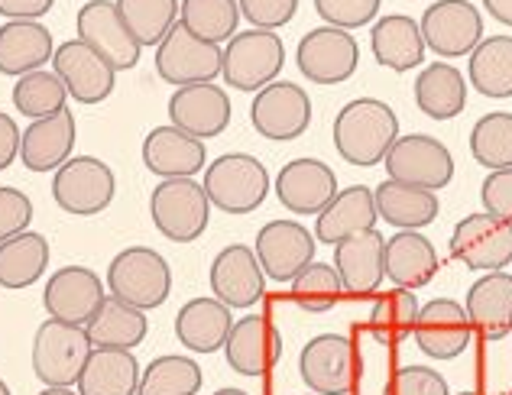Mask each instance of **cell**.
Here are the masks:
<instances>
[{"label": "cell", "instance_id": "obj_4", "mask_svg": "<svg viewBox=\"0 0 512 395\" xmlns=\"http://www.w3.org/2000/svg\"><path fill=\"white\" fill-rule=\"evenodd\" d=\"M156 230L172 243H192L208 230L211 198L195 179H163L150 195Z\"/></svg>", "mask_w": 512, "mask_h": 395}, {"label": "cell", "instance_id": "obj_6", "mask_svg": "<svg viewBox=\"0 0 512 395\" xmlns=\"http://www.w3.org/2000/svg\"><path fill=\"white\" fill-rule=\"evenodd\" d=\"M286 65V46L273 30H247L237 33L224 46L221 75L234 91H263L273 85Z\"/></svg>", "mask_w": 512, "mask_h": 395}, {"label": "cell", "instance_id": "obj_14", "mask_svg": "<svg viewBox=\"0 0 512 395\" xmlns=\"http://www.w3.org/2000/svg\"><path fill=\"white\" fill-rule=\"evenodd\" d=\"M425 46L444 59L470 56L483 43V17L470 0H438L422 13Z\"/></svg>", "mask_w": 512, "mask_h": 395}, {"label": "cell", "instance_id": "obj_12", "mask_svg": "<svg viewBox=\"0 0 512 395\" xmlns=\"http://www.w3.org/2000/svg\"><path fill=\"white\" fill-rule=\"evenodd\" d=\"M451 253L474 272H500L512 263V224L487 211L467 214L451 234Z\"/></svg>", "mask_w": 512, "mask_h": 395}, {"label": "cell", "instance_id": "obj_10", "mask_svg": "<svg viewBox=\"0 0 512 395\" xmlns=\"http://www.w3.org/2000/svg\"><path fill=\"white\" fill-rule=\"evenodd\" d=\"M389 179L406 182L425 192H438L454 179V156L441 140L428 133H409L399 136L386 156Z\"/></svg>", "mask_w": 512, "mask_h": 395}, {"label": "cell", "instance_id": "obj_20", "mask_svg": "<svg viewBox=\"0 0 512 395\" xmlns=\"http://www.w3.org/2000/svg\"><path fill=\"white\" fill-rule=\"evenodd\" d=\"M266 272L260 266L256 250L244 243H231L224 247L211 263V292L221 298L227 308H250L263 298Z\"/></svg>", "mask_w": 512, "mask_h": 395}, {"label": "cell", "instance_id": "obj_44", "mask_svg": "<svg viewBox=\"0 0 512 395\" xmlns=\"http://www.w3.org/2000/svg\"><path fill=\"white\" fill-rule=\"evenodd\" d=\"M470 153L483 169H512V114L496 111L480 117L470 130Z\"/></svg>", "mask_w": 512, "mask_h": 395}, {"label": "cell", "instance_id": "obj_25", "mask_svg": "<svg viewBox=\"0 0 512 395\" xmlns=\"http://www.w3.org/2000/svg\"><path fill=\"white\" fill-rule=\"evenodd\" d=\"M205 159V140L172 124L150 130L143 140V166L159 179H192L195 172L205 169Z\"/></svg>", "mask_w": 512, "mask_h": 395}, {"label": "cell", "instance_id": "obj_1", "mask_svg": "<svg viewBox=\"0 0 512 395\" xmlns=\"http://www.w3.org/2000/svg\"><path fill=\"white\" fill-rule=\"evenodd\" d=\"M399 140V117L386 101L357 98L341 107L334 117V146L344 162L360 169H370L389 156V149Z\"/></svg>", "mask_w": 512, "mask_h": 395}, {"label": "cell", "instance_id": "obj_53", "mask_svg": "<svg viewBox=\"0 0 512 395\" xmlns=\"http://www.w3.org/2000/svg\"><path fill=\"white\" fill-rule=\"evenodd\" d=\"M483 7H487L493 20L512 26V0H483Z\"/></svg>", "mask_w": 512, "mask_h": 395}, {"label": "cell", "instance_id": "obj_42", "mask_svg": "<svg viewBox=\"0 0 512 395\" xmlns=\"http://www.w3.org/2000/svg\"><path fill=\"white\" fill-rule=\"evenodd\" d=\"M179 23L208 43H231L240 23L237 0H182Z\"/></svg>", "mask_w": 512, "mask_h": 395}, {"label": "cell", "instance_id": "obj_41", "mask_svg": "<svg viewBox=\"0 0 512 395\" xmlns=\"http://www.w3.org/2000/svg\"><path fill=\"white\" fill-rule=\"evenodd\" d=\"M201 383H205V376L192 357L166 353L143 370L137 395H198Z\"/></svg>", "mask_w": 512, "mask_h": 395}, {"label": "cell", "instance_id": "obj_13", "mask_svg": "<svg viewBox=\"0 0 512 395\" xmlns=\"http://www.w3.org/2000/svg\"><path fill=\"white\" fill-rule=\"evenodd\" d=\"M295 62H299V72L315 85H341L357 72L360 46L347 30L318 26V30H308L302 36Z\"/></svg>", "mask_w": 512, "mask_h": 395}, {"label": "cell", "instance_id": "obj_33", "mask_svg": "<svg viewBox=\"0 0 512 395\" xmlns=\"http://www.w3.org/2000/svg\"><path fill=\"white\" fill-rule=\"evenodd\" d=\"M140 363L130 350L94 347L78 379L82 395H137L140 392Z\"/></svg>", "mask_w": 512, "mask_h": 395}, {"label": "cell", "instance_id": "obj_47", "mask_svg": "<svg viewBox=\"0 0 512 395\" xmlns=\"http://www.w3.org/2000/svg\"><path fill=\"white\" fill-rule=\"evenodd\" d=\"M386 395H451L448 379L431 366H402L393 373Z\"/></svg>", "mask_w": 512, "mask_h": 395}, {"label": "cell", "instance_id": "obj_27", "mask_svg": "<svg viewBox=\"0 0 512 395\" xmlns=\"http://www.w3.org/2000/svg\"><path fill=\"white\" fill-rule=\"evenodd\" d=\"M72 146H75V117L65 107V111L52 117L33 120L23 130L20 162L30 172H56L72 159Z\"/></svg>", "mask_w": 512, "mask_h": 395}, {"label": "cell", "instance_id": "obj_18", "mask_svg": "<svg viewBox=\"0 0 512 395\" xmlns=\"http://www.w3.org/2000/svg\"><path fill=\"white\" fill-rule=\"evenodd\" d=\"M315 250L318 237L295 221H269L256 234V256L273 282H292L308 263H315Z\"/></svg>", "mask_w": 512, "mask_h": 395}, {"label": "cell", "instance_id": "obj_58", "mask_svg": "<svg viewBox=\"0 0 512 395\" xmlns=\"http://www.w3.org/2000/svg\"><path fill=\"white\" fill-rule=\"evenodd\" d=\"M315 395H318V392H315Z\"/></svg>", "mask_w": 512, "mask_h": 395}, {"label": "cell", "instance_id": "obj_8", "mask_svg": "<svg viewBox=\"0 0 512 395\" xmlns=\"http://www.w3.org/2000/svg\"><path fill=\"white\" fill-rule=\"evenodd\" d=\"M299 373L318 395H350L360 379V357L350 337L318 334L299 353Z\"/></svg>", "mask_w": 512, "mask_h": 395}, {"label": "cell", "instance_id": "obj_51", "mask_svg": "<svg viewBox=\"0 0 512 395\" xmlns=\"http://www.w3.org/2000/svg\"><path fill=\"white\" fill-rule=\"evenodd\" d=\"M20 146H23V133L17 127V120L0 111V172L13 166V159L20 156Z\"/></svg>", "mask_w": 512, "mask_h": 395}, {"label": "cell", "instance_id": "obj_46", "mask_svg": "<svg viewBox=\"0 0 512 395\" xmlns=\"http://www.w3.org/2000/svg\"><path fill=\"white\" fill-rule=\"evenodd\" d=\"M318 17L325 26H338V30H360L380 17V0H315Z\"/></svg>", "mask_w": 512, "mask_h": 395}, {"label": "cell", "instance_id": "obj_39", "mask_svg": "<svg viewBox=\"0 0 512 395\" xmlns=\"http://www.w3.org/2000/svg\"><path fill=\"white\" fill-rule=\"evenodd\" d=\"M114 4L140 46L163 43L182 13L179 0H114Z\"/></svg>", "mask_w": 512, "mask_h": 395}, {"label": "cell", "instance_id": "obj_9", "mask_svg": "<svg viewBox=\"0 0 512 395\" xmlns=\"http://www.w3.org/2000/svg\"><path fill=\"white\" fill-rule=\"evenodd\" d=\"M114 192L117 179L111 166L94 156H72L52 175V198L65 214L75 217L101 214L114 201Z\"/></svg>", "mask_w": 512, "mask_h": 395}, {"label": "cell", "instance_id": "obj_7", "mask_svg": "<svg viewBox=\"0 0 512 395\" xmlns=\"http://www.w3.org/2000/svg\"><path fill=\"white\" fill-rule=\"evenodd\" d=\"M224 49L218 43L195 36L188 26L175 23L169 36L156 46V72L163 81L175 88L188 85H208L221 75Z\"/></svg>", "mask_w": 512, "mask_h": 395}, {"label": "cell", "instance_id": "obj_31", "mask_svg": "<svg viewBox=\"0 0 512 395\" xmlns=\"http://www.w3.org/2000/svg\"><path fill=\"white\" fill-rule=\"evenodd\" d=\"M467 315L470 324L487 337L503 340L512 331V276L509 272H487L467 292Z\"/></svg>", "mask_w": 512, "mask_h": 395}, {"label": "cell", "instance_id": "obj_55", "mask_svg": "<svg viewBox=\"0 0 512 395\" xmlns=\"http://www.w3.org/2000/svg\"><path fill=\"white\" fill-rule=\"evenodd\" d=\"M214 395H250V392H244V389H234V386H227V389H218Z\"/></svg>", "mask_w": 512, "mask_h": 395}, {"label": "cell", "instance_id": "obj_30", "mask_svg": "<svg viewBox=\"0 0 512 395\" xmlns=\"http://www.w3.org/2000/svg\"><path fill=\"white\" fill-rule=\"evenodd\" d=\"M438 250L419 230H399L386 240V279L396 289H422L438 272Z\"/></svg>", "mask_w": 512, "mask_h": 395}, {"label": "cell", "instance_id": "obj_37", "mask_svg": "<svg viewBox=\"0 0 512 395\" xmlns=\"http://www.w3.org/2000/svg\"><path fill=\"white\" fill-rule=\"evenodd\" d=\"M49 243L36 230H23L13 240L0 243V285L4 289H30L46 276Z\"/></svg>", "mask_w": 512, "mask_h": 395}, {"label": "cell", "instance_id": "obj_32", "mask_svg": "<svg viewBox=\"0 0 512 395\" xmlns=\"http://www.w3.org/2000/svg\"><path fill=\"white\" fill-rule=\"evenodd\" d=\"M376 217H380V211H376V195L367 185H350L344 192H338V198L318 214L315 237L334 247V243L354 237L360 230H370L376 224Z\"/></svg>", "mask_w": 512, "mask_h": 395}, {"label": "cell", "instance_id": "obj_5", "mask_svg": "<svg viewBox=\"0 0 512 395\" xmlns=\"http://www.w3.org/2000/svg\"><path fill=\"white\" fill-rule=\"evenodd\" d=\"M205 192L224 214H250L269 195V172L250 153H227L205 169Z\"/></svg>", "mask_w": 512, "mask_h": 395}, {"label": "cell", "instance_id": "obj_36", "mask_svg": "<svg viewBox=\"0 0 512 395\" xmlns=\"http://www.w3.org/2000/svg\"><path fill=\"white\" fill-rule=\"evenodd\" d=\"M150 331V321H146V311L133 308L120 298L107 295L101 311L88 321V337L94 347H111V350H133L146 340Z\"/></svg>", "mask_w": 512, "mask_h": 395}, {"label": "cell", "instance_id": "obj_48", "mask_svg": "<svg viewBox=\"0 0 512 395\" xmlns=\"http://www.w3.org/2000/svg\"><path fill=\"white\" fill-rule=\"evenodd\" d=\"M33 221V201L20 188L0 185V243L23 234Z\"/></svg>", "mask_w": 512, "mask_h": 395}, {"label": "cell", "instance_id": "obj_50", "mask_svg": "<svg viewBox=\"0 0 512 395\" xmlns=\"http://www.w3.org/2000/svg\"><path fill=\"white\" fill-rule=\"evenodd\" d=\"M480 201L487 214L512 224V169L490 172L480 185Z\"/></svg>", "mask_w": 512, "mask_h": 395}, {"label": "cell", "instance_id": "obj_17", "mask_svg": "<svg viewBox=\"0 0 512 395\" xmlns=\"http://www.w3.org/2000/svg\"><path fill=\"white\" fill-rule=\"evenodd\" d=\"M104 298V282L88 266H62L59 272H52L43 289L49 318L78 324V328H88V321L101 311Z\"/></svg>", "mask_w": 512, "mask_h": 395}, {"label": "cell", "instance_id": "obj_26", "mask_svg": "<svg viewBox=\"0 0 512 395\" xmlns=\"http://www.w3.org/2000/svg\"><path fill=\"white\" fill-rule=\"evenodd\" d=\"M56 56L52 33L39 20H7L0 26V75L23 78Z\"/></svg>", "mask_w": 512, "mask_h": 395}, {"label": "cell", "instance_id": "obj_34", "mask_svg": "<svg viewBox=\"0 0 512 395\" xmlns=\"http://www.w3.org/2000/svg\"><path fill=\"white\" fill-rule=\"evenodd\" d=\"M415 104L431 120H454L467 107V81L461 68L435 62L415 78Z\"/></svg>", "mask_w": 512, "mask_h": 395}, {"label": "cell", "instance_id": "obj_16", "mask_svg": "<svg viewBox=\"0 0 512 395\" xmlns=\"http://www.w3.org/2000/svg\"><path fill=\"white\" fill-rule=\"evenodd\" d=\"M52 72L65 81L69 98H75L78 104H101L114 94L117 68L82 39H69V43L56 46Z\"/></svg>", "mask_w": 512, "mask_h": 395}, {"label": "cell", "instance_id": "obj_11", "mask_svg": "<svg viewBox=\"0 0 512 395\" xmlns=\"http://www.w3.org/2000/svg\"><path fill=\"white\" fill-rule=\"evenodd\" d=\"M253 130L273 143H289L312 124V98L295 81H273L263 91H256L250 104Z\"/></svg>", "mask_w": 512, "mask_h": 395}, {"label": "cell", "instance_id": "obj_29", "mask_svg": "<svg viewBox=\"0 0 512 395\" xmlns=\"http://www.w3.org/2000/svg\"><path fill=\"white\" fill-rule=\"evenodd\" d=\"M370 46L373 56L389 72H412L425 59V36L422 26L406 13H389L380 17L370 30Z\"/></svg>", "mask_w": 512, "mask_h": 395}, {"label": "cell", "instance_id": "obj_19", "mask_svg": "<svg viewBox=\"0 0 512 395\" xmlns=\"http://www.w3.org/2000/svg\"><path fill=\"white\" fill-rule=\"evenodd\" d=\"M415 344L431 360H454L461 357L474 334V324L461 302L454 298H435L419 311L415 321Z\"/></svg>", "mask_w": 512, "mask_h": 395}, {"label": "cell", "instance_id": "obj_22", "mask_svg": "<svg viewBox=\"0 0 512 395\" xmlns=\"http://www.w3.org/2000/svg\"><path fill=\"white\" fill-rule=\"evenodd\" d=\"M276 198L295 214H321L338 198V175L321 159H292L276 175Z\"/></svg>", "mask_w": 512, "mask_h": 395}, {"label": "cell", "instance_id": "obj_2", "mask_svg": "<svg viewBox=\"0 0 512 395\" xmlns=\"http://www.w3.org/2000/svg\"><path fill=\"white\" fill-rule=\"evenodd\" d=\"M91 350L88 328L46 318L33 337V373L43 386H78Z\"/></svg>", "mask_w": 512, "mask_h": 395}, {"label": "cell", "instance_id": "obj_15", "mask_svg": "<svg viewBox=\"0 0 512 395\" xmlns=\"http://www.w3.org/2000/svg\"><path fill=\"white\" fill-rule=\"evenodd\" d=\"M78 39L88 43L94 52L111 62L117 72H127V68H137L140 62V43L137 36L127 30L124 17L114 0H91L82 10H78Z\"/></svg>", "mask_w": 512, "mask_h": 395}, {"label": "cell", "instance_id": "obj_21", "mask_svg": "<svg viewBox=\"0 0 512 395\" xmlns=\"http://www.w3.org/2000/svg\"><path fill=\"white\" fill-rule=\"evenodd\" d=\"M282 357V334L260 315L240 318L224 344V360L237 376H266Z\"/></svg>", "mask_w": 512, "mask_h": 395}, {"label": "cell", "instance_id": "obj_28", "mask_svg": "<svg viewBox=\"0 0 512 395\" xmlns=\"http://www.w3.org/2000/svg\"><path fill=\"white\" fill-rule=\"evenodd\" d=\"M231 308L221 298H192L175 315V337L188 353H214L231 337Z\"/></svg>", "mask_w": 512, "mask_h": 395}, {"label": "cell", "instance_id": "obj_38", "mask_svg": "<svg viewBox=\"0 0 512 395\" xmlns=\"http://www.w3.org/2000/svg\"><path fill=\"white\" fill-rule=\"evenodd\" d=\"M470 85L483 98H512V36H490L470 52Z\"/></svg>", "mask_w": 512, "mask_h": 395}, {"label": "cell", "instance_id": "obj_54", "mask_svg": "<svg viewBox=\"0 0 512 395\" xmlns=\"http://www.w3.org/2000/svg\"><path fill=\"white\" fill-rule=\"evenodd\" d=\"M39 395H82V392H75L72 386H46Z\"/></svg>", "mask_w": 512, "mask_h": 395}, {"label": "cell", "instance_id": "obj_56", "mask_svg": "<svg viewBox=\"0 0 512 395\" xmlns=\"http://www.w3.org/2000/svg\"><path fill=\"white\" fill-rule=\"evenodd\" d=\"M0 395H10V386L4 383V379H0Z\"/></svg>", "mask_w": 512, "mask_h": 395}, {"label": "cell", "instance_id": "obj_49", "mask_svg": "<svg viewBox=\"0 0 512 395\" xmlns=\"http://www.w3.org/2000/svg\"><path fill=\"white\" fill-rule=\"evenodd\" d=\"M240 17L253 23V30H279L292 23L299 0H237Z\"/></svg>", "mask_w": 512, "mask_h": 395}, {"label": "cell", "instance_id": "obj_3", "mask_svg": "<svg viewBox=\"0 0 512 395\" xmlns=\"http://www.w3.org/2000/svg\"><path fill=\"white\" fill-rule=\"evenodd\" d=\"M107 289L120 302L140 311H153L166 305L172 292V269L150 247H127L107 266Z\"/></svg>", "mask_w": 512, "mask_h": 395}, {"label": "cell", "instance_id": "obj_57", "mask_svg": "<svg viewBox=\"0 0 512 395\" xmlns=\"http://www.w3.org/2000/svg\"><path fill=\"white\" fill-rule=\"evenodd\" d=\"M461 395H480V392H461Z\"/></svg>", "mask_w": 512, "mask_h": 395}, {"label": "cell", "instance_id": "obj_43", "mask_svg": "<svg viewBox=\"0 0 512 395\" xmlns=\"http://www.w3.org/2000/svg\"><path fill=\"white\" fill-rule=\"evenodd\" d=\"M419 302H415V292L409 289H393L386 292L380 302L373 305L370 311V331L373 337L380 340L386 347H396L402 344L412 331H415V321H419Z\"/></svg>", "mask_w": 512, "mask_h": 395}, {"label": "cell", "instance_id": "obj_52", "mask_svg": "<svg viewBox=\"0 0 512 395\" xmlns=\"http://www.w3.org/2000/svg\"><path fill=\"white\" fill-rule=\"evenodd\" d=\"M56 0H0V17L7 20H39L52 10Z\"/></svg>", "mask_w": 512, "mask_h": 395}, {"label": "cell", "instance_id": "obj_40", "mask_svg": "<svg viewBox=\"0 0 512 395\" xmlns=\"http://www.w3.org/2000/svg\"><path fill=\"white\" fill-rule=\"evenodd\" d=\"M10 98H13V107H17V114L30 117V120H43V117L65 111L69 88H65V81L56 72L39 68V72L17 78Z\"/></svg>", "mask_w": 512, "mask_h": 395}, {"label": "cell", "instance_id": "obj_45", "mask_svg": "<svg viewBox=\"0 0 512 395\" xmlns=\"http://www.w3.org/2000/svg\"><path fill=\"white\" fill-rule=\"evenodd\" d=\"M344 282L338 276V269L331 263H308L299 276L292 279V298L295 305L321 315V311H331L341 302Z\"/></svg>", "mask_w": 512, "mask_h": 395}, {"label": "cell", "instance_id": "obj_23", "mask_svg": "<svg viewBox=\"0 0 512 395\" xmlns=\"http://www.w3.org/2000/svg\"><path fill=\"white\" fill-rule=\"evenodd\" d=\"M334 269L344 282V292L373 295L386 279V237L370 227L334 243Z\"/></svg>", "mask_w": 512, "mask_h": 395}, {"label": "cell", "instance_id": "obj_24", "mask_svg": "<svg viewBox=\"0 0 512 395\" xmlns=\"http://www.w3.org/2000/svg\"><path fill=\"white\" fill-rule=\"evenodd\" d=\"M169 120L172 127L192 133L198 140L221 136L231 124V94H224L214 81L179 88L169 98Z\"/></svg>", "mask_w": 512, "mask_h": 395}, {"label": "cell", "instance_id": "obj_35", "mask_svg": "<svg viewBox=\"0 0 512 395\" xmlns=\"http://www.w3.org/2000/svg\"><path fill=\"white\" fill-rule=\"evenodd\" d=\"M373 195H376V211H380V217L399 230H422L438 221L441 201L435 192L386 179Z\"/></svg>", "mask_w": 512, "mask_h": 395}]
</instances>
